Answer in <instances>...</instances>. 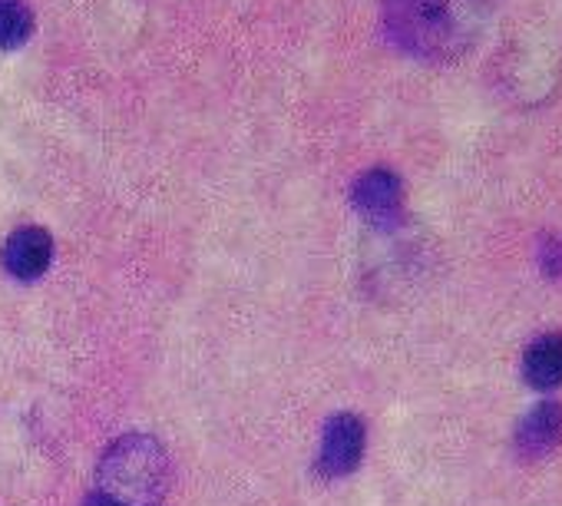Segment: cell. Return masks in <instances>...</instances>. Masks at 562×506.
Wrapping results in <instances>:
<instances>
[{
	"label": "cell",
	"mask_w": 562,
	"mask_h": 506,
	"mask_svg": "<svg viewBox=\"0 0 562 506\" xmlns=\"http://www.w3.org/2000/svg\"><path fill=\"white\" fill-rule=\"evenodd\" d=\"M100 490L123 506H159L169 490L166 450L143 434L116 440L100 463Z\"/></svg>",
	"instance_id": "cell-2"
},
{
	"label": "cell",
	"mask_w": 562,
	"mask_h": 506,
	"mask_svg": "<svg viewBox=\"0 0 562 506\" xmlns=\"http://www.w3.org/2000/svg\"><path fill=\"white\" fill-rule=\"evenodd\" d=\"M37 18L31 0H0V54L21 50L34 37Z\"/></svg>",
	"instance_id": "cell-8"
},
{
	"label": "cell",
	"mask_w": 562,
	"mask_h": 506,
	"mask_svg": "<svg viewBox=\"0 0 562 506\" xmlns=\"http://www.w3.org/2000/svg\"><path fill=\"white\" fill-rule=\"evenodd\" d=\"M54 262V235L44 225H21L0 248V266L14 282H37Z\"/></svg>",
	"instance_id": "cell-5"
},
{
	"label": "cell",
	"mask_w": 562,
	"mask_h": 506,
	"mask_svg": "<svg viewBox=\"0 0 562 506\" xmlns=\"http://www.w3.org/2000/svg\"><path fill=\"white\" fill-rule=\"evenodd\" d=\"M83 506H123L120 499H113L110 493H103V490H93L87 499H83Z\"/></svg>",
	"instance_id": "cell-10"
},
{
	"label": "cell",
	"mask_w": 562,
	"mask_h": 506,
	"mask_svg": "<svg viewBox=\"0 0 562 506\" xmlns=\"http://www.w3.org/2000/svg\"><path fill=\"white\" fill-rule=\"evenodd\" d=\"M539 266H542V272L546 276H552V279H559L562 276V238H546L542 241V251H539Z\"/></svg>",
	"instance_id": "cell-9"
},
{
	"label": "cell",
	"mask_w": 562,
	"mask_h": 506,
	"mask_svg": "<svg viewBox=\"0 0 562 506\" xmlns=\"http://www.w3.org/2000/svg\"><path fill=\"white\" fill-rule=\"evenodd\" d=\"M503 0H381V24L387 41L424 64H453L467 57Z\"/></svg>",
	"instance_id": "cell-1"
},
{
	"label": "cell",
	"mask_w": 562,
	"mask_h": 506,
	"mask_svg": "<svg viewBox=\"0 0 562 506\" xmlns=\"http://www.w3.org/2000/svg\"><path fill=\"white\" fill-rule=\"evenodd\" d=\"M351 205L355 212L381 232H391L404 222V182L397 172L374 166L364 169L351 185Z\"/></svg>",
	"instance_id": "cell-3"
},
{
	"label": "cell",
	"mask_w": 562,
	"mask_h": 506,
	"mask_svg": "<svg viewBox=\"0 0 562 506\" xmlns=\"http://www.w3.org/2000/svg\"><path fill=\"white\" fill-rule=\"evenodd\" d=\"M513 443L522 460H546L549 453H555L562 443V404L542 401L532 411H526Z\"/></svg>",
	"instance_id": "cell-6"
},
{
	"label": "cell",
	"mask_w": 562,
	"mask_h": 506,
	"mask_svg": "<svg viewBox=\"0 0 562 506\" xmlns=\"http://www.w3.org/2000/svg\"><path fill=\"white\" fill-rule=\"evenodd\" d=\"M364 443H368V430L358 414H348V411L331 414L325 420L322 447H318V460H315L318 476H325V480L351 476L364 460Z\"/></svg>",
	"instance_id": "cell-4"
},
{
	"label": "cell",
	"mask_w": 562,
	"mask_h": 506,
	"mask_svg": "<svg viewBox=\"0 0 562 506\" xmlns=\"http://www.w3.org/2000/svg\"><path fill=\"white\" fill-rule=\"evenodd\" d=\"M522 374L536 391H555L562 384V335L536 338L522 355Z\"/></svg>",
	"instance_id": "cell-7"
}]
</instances>
